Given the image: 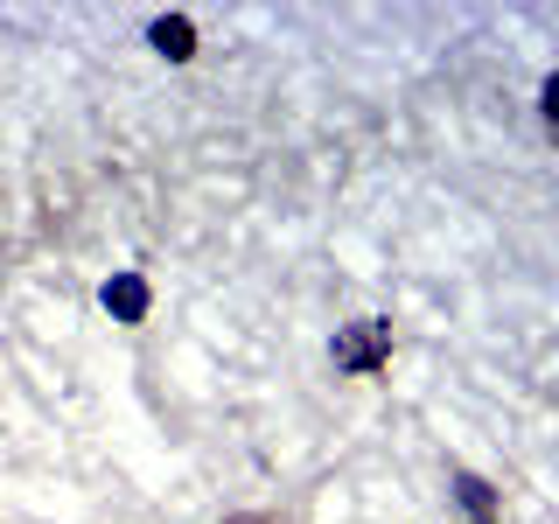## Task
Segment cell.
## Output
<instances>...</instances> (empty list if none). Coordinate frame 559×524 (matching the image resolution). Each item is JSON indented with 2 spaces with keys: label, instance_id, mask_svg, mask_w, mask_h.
Returning <instances> with one entry per match:
<instances>
[{
  "label": "cell",
  "instance_id": "1",
  "mask_svg": "<svg viewBox=\"0 0 559 524\" xmlns=\"http://www.w3.org/2000/svg\"><path fill=\"white\" fill-rule=\"evenodd\" d=\"M384 357H392V322H349V329H336V364H343V371L371 378Z\"/></svg>",
  "mask_w": 559,
  "mask_h": 524
},
{
  "label": "cell",
  "instance_id": "2",
  "mask_svg": "<svg viewBox=\"0 0 559 524\" xmlns=\"http://www.w3.org/2000/svg\"><path fill=\"white\" fill-rule=\"evenodd\" d=\"M105 308H112L119 322H147V279H140V273H112V279H105Z\"/></svg>",
  "mask_w": 559,
  "mask_h": 524
},
{
  "label": "cell",
  "instance_id": "3",
  "mask_svg": "<svg viewBox=\"0 0 559 524\" xmlns=\"http://www.w3.org/2000/svg\"><path fill=\"white\" fill-rule=\"evenodd\" d=\"M147 43H154V49H162V57H168V63H189V57H197V28H189V22H182V14H162V22H154V28H147Z\"/></svg>",
  "mask_w": 559,
  "mask_h": 524
},
{
  "label": "cell",
  "instance_id": "4",
  "mask_svg": "<svg viewBox=\"0 0 559 524\" xmlns=\"http://www.w3.org/2000/svg\"><path fill=\"white\" fill-rule=\"evenodd\" d=\"M454 497H462V511H468V517H483V524L497 517V497H489V483H483V476H462V483H454Z\"/></svg>",
  "mask_w": 559,
  "mask_h": 524
},
{
  "label": "cell",
  "instance_id": "5",
  "mask_svg": "<svg viewBox=\"0 0 559 524\" xmlns=\"http://www.w3.org/2000/svg\"><path fill=\"white\" fill-rule=\"evenodd\" d=\"M546 119H552V127H559V70H552V78H546Z\"/></svg>",
  "mask_w": 559,
  "mask_h": 524
}]
</instances>
